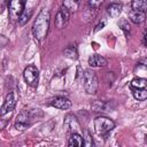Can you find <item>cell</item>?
I'll use <instances>...</instances> for the list:
<instances>
[{"mask_svg":"<svg viewBox=\"0 0 147 147\" xmlns=\"http://www.w3.org/2000/svg\"><path fill=\"white\" fill-rule=\"evenodd\" d=\"M88 64L93 68H101V67H106L107 65V60L98 54H92L88 57Z\"/></svg>","mask_w":147,"mask_h":147,"instance_id":"7c38bea8","label":"cell"},{"mask_svg":"<svg viewBox=\"0 0 147 147\" xmlns=\"http://www.w3.org/2000/svg\"><path fill=\"white\" fill-rule=\"evenodd\" d=\"M48 105L54 107V108L61 109V110H67L71 107V101L68 98H64V96H56V98H53L48 102Z\"/></svg>","mask_w":147,"mask_h":147,"instance_id":"30bf717a","label":"cell"},{"mask_svg":"<svg viewBox=\"0 0 147 147\" xmlns=\"http://www.w3.org/2000/svg\"><path fill=\"white\" fill-rule=\"evenodd\" d=\"M33 121H34V116H33L32 111L28 110V109H23L17 115V117L15 119V129L23 131V130L30 127L31 124L33 123Z\"/></svg>","mask_w":147,"mask_h":147,"instance_id":"277c9868","label":"cell"},{"mask_svg":"<svg viewBox=\"0 0 147 147\" xmlns=\"http://www.w3.org/2000/svg\"><path fill=\"white\" fill-rule=\"evenodd\" d=\"M63 54L65 57L70 59V60H77L78 57V52H77V47L74 46V45H70L68 46L64 51H63Z\"/></svg>","mask_w":147,"mask_h":147,"instance_id":"2e32d148","label":"cell"},{"mask_svg":"<svg viewBox=\"0 0 147 147\" xmlns=\"http://www.w3.org/2000/svg\"><path fill=\"white\" fill-rule=\"evenodd\" d=\"M131 86L133 88H145L147 86V79L146 78H141V77L134 78L131 82Z\"/></svg>","mask_w":147,"mask_h":147,"instance_id":"d6986e66","label":"cell"},{"mask_svg":"<svg viewBox=\"0 0 147 147\" xmlns=\"http://www.w3.org/2000/svg\"><path fill=\"white\" fill-rule=\"evenodd\" d=\"M49 20H51V11L47 8H42L40 13L37 15L34 23L32 25V34L33 37L41 41L46 38L49 29Z\"/></svg>","mask_w":147,"mask_h":147,"instance_id":"6da1fadb","label":"cell"},{"mask_svg":"<svg viewBox=\"0 0 147 147\" xmlns=\"http://www.w3.org/2000/svg\"><path fill=\"white\" fill-rule=\"evenodd\" d=\"M23 77H24L25 83L29 86L36 87L38 85V82H39V70H38V68L32 65V64L28 65L23 71Z\"/></svg>","mask_w":147,"mask_h":147,"instance_id":"8992f818","label":"cell"},{"mask_svg":"<svg viewBox=\"0 0 147 147\" xmlns=\"http://www.w3.org/2000/svg\"><path fill=\"white\" fill-rule=\"evenodd\" d=\"M84 90L87 94H95L99 88V82L95 72L91 69H86L83 74Z\"/></svg>","mask_w":147,"mask_h":147,"instance_id":"7a4b0ae2","label":"cell"},{"mask_svg":"<svg viewBox=\"0 0 147 147\" xmlns=\"http://www.w3.org/2000/svg\"><path fill=\"white\" fill-rule=\"evenodd\" d=\"M115 122L106 116H98L94 119V130L96 134L99 136H106L108 134L114 127H115Z\"/></svg>","mask_w":147,"mask_h":147,"instance_id":"3957f363","label":"cell"},{"mask_svg":"<svg viewBox=\"0 0 147 147\" xmlns=\"http://www.w3.org/2000/svg\"><path fill=\"white\" fill-rule=\"evenodd\" d=\"M80 1H82V0H62L63 6L67 7V8L70 10V13L77 11V9H78L79 6H80Z\"/></svg>","mask_w":147,"mask_h":147,"instance_id":"9a60e30c","label":"cell"},{"mask_svg":"<svg viewBox=\"0 0 147 147\" xmlns=\"http://www.w3.org/2000/svg\"><path fill=\"white\" fill-rule=\"evenodd\" d=\"M118 25H119V28L123 30L125 37L129 38V37H130V30H131V26H130L129 22H127L125 18H122V20L118 22Z\"/></svg>","mask_w":147,"mask_h":147,"instance_id":"44dd1931","label":"cell"},{"mask_svg":"<svg viewBox=\"0 0 147 147\" xmlns=\"http://www.w3.org/2000/svg\"><path fill=\"white\" fill-rule=\"evenodd\" d=\"M123 10V5L119 3V2H113L110 3L108 7H107V13L110 17L113 18H116L119 16V14L122 13Z\"/></svg>","mask_w":147,"mask_h":147,"instance_id":"4fadbf2b","label":"cell"},{"mask_svg":"<svg viewBox=\"0 0 147 147\" xmlns=\"http://www.w3.org/2000/svg\"><path fill=\"white\" fill-rule=\"evenodd\" d=\"M24 11L23 0H10L8 2V14L11 21H18Z\"/></svg>","mask_w":147,"mask_h":147,"instance_id":"5b68a950","label":"cell"},{"mask_svg":"<svg viewBox=\"0 0 147 147\" xmlns=\"http://www.w3.org/2000/svg\"><path fill=\"white\" fill-rule=\"evenodd\" d=\"M84 145V138L80 133H70L69 140H68V146H77L80 147Z\"/></svg>","mask_w":147,"mask_h":147,"instance_id":"5bb4252c","label":"cell"},{"mask_svg":"<svg viewBox=\"0 0 147 147\" xmlns=\"http://www.w3.org/2000/svg\"><path fill=\"white\" fill-rule=\"evenodd\" d=\"M105 0H88V5L91 8H94V9H98L102 3H103Z\"/></svg>","mask_w":147,"mask_h":147,"instance_id":"cb8c5ba5","label":"cell"},{"mask_svg":"<svg viewBox=\"0 0 147 147\" xmlns=\"http://www.w3.org/2000/svg\"><path fill=\"white\" fill-rule=\"evenodd\" d=\"M131 8L136 9V10L147 11V0H132Z\"/></svg>","mask_w":147,"mask_h":147,"instance_id":"ac0fdd59","label":"cell"},{"mask_svg":"<svg viewBox=\"0 0 147 147\" xmlns=\"http://www.w3.org/2000/svg\"><path fill=\"white\" fill-rule=\"evenodd\" d=\"M83 138H84V146H86V147H91V146L94 145L93 139H92V136L90 134V132H88L87 130H84Z\"/></svg>","mask_w":147,"mask_h":147,"instance_id":"7402d4cb","label":"cell"},{"mask_svg":"<svg viewBox=\"0 0 147 147\" xmlns=\"http://www.w3.org/2000/svg\"><path fill=\"white\" fill-rule=\"evenodd\" d=\"M129 18H130V21H132L133 23L140 24V23L145 22V20H146V11L131 9V10L129 11Z\"/></svg>","mask_w":147,"mask_h":147,"instance_id":"8fae6325","label":"cell"},{"mask_svg":"<svg viewBox=\"0 0 147 147\" xmlns=\"http://www.w3.org/2000/svg\"><path fill=\"white\" fill-rule=\"evenodd\" d=\"M64 129L70 132V133H80V131L83 130L80 127V124L78 122V119L76 118V116H74L72 114H68L64 117V122H63Z\"/></svg>","mask_w":147,"mask_h":147,"instance_id":"9c48e42d","label":"cell"},{"mask_svg":"<svg viewBox=\"0 0 147 147\" xmlns=\"http://www.w3.org/2000/svg\"><path fill=\"white\" fill-rule=\"evenodd\" d=\"M137 69H145V70H147V59H140L137 62Z\"/></svg>","mask_w":147,"mask_h":147,"instance_id":"d4e9b609","label":"cell"},{"mask_svg":"<svg viewBox=\"0 0 147 147\" xmlns=\"http://www.w3.org/2000/svg\"><path fill=\"white\" fill-rule=\"evenodd\" d=\"M145 142H146V144H147V134H146V136H145Z\"/></svg>","mask_w":147,"mask_h":147,"instance_id":"83f0119b","label":"cell"},{"mask_svg":"<svg viewBox=\"0 0 147 147\" xmlns=\"http://www.w3.org/2000/svg\"><path fill=\"white\" fill-rule=\"evenodd\" d=\"M31 14H32V10H31L29 14H28V11H23L22 16H21V17H20V20H18V24H20V25H24V24L30 20Z\"/></svg>","mask_w":147,"mask_h":147,"instance_id":"603a6c76","label":"cell"},{"mask_svg":"<svg viewBox=\"0 0 147 147\" xmlns=\"http://www.w3.org/2000/svg\"><path fill=\"white\" fill-rule=\"evenodd\" d=\"M133 96L139 100V101H144L147 99V90L146 88H133Z\"/></svg>","mask_w":147,"mask_h":147,"instance_id":"ffe728a7","label":"cell"},{"mask_svg":"<svg viewBox=\"0 0 147 147\" xmlns=\"http://www.w3.org/2000/svg\"><path fill=\"white\" fill-rule=\"evenodd\" d=\"M92 108L94 109V111H98V113H100V111H110V109H111V107L108 102H101V101L94 102L92 105Z\"/></svg>","mask_w":147,"mask_h":147,"instance_id":"e0dca14e","label":"cell"},{"mask_svg":"<svg viewBox=\"0 0 147 147\" xmlns=\"http://www.w3.org/2000/svg\"><path fill=\"white\" fill-rule=\"evenodd\" d=\"M16 102H17V94L15 91H10L5 98L3 105L1 107V115H6L8 113H11L16 106Z\"/></svg>","mask_w":147,"mask_h":147,"instance_id":"ba28073f","label":"cell"},{"mask_svg":"<svg viewBox=\"0 0 147 147\" xmlns=\"http://www.w3.org/2000/svg\"><path fill=\"white\" fill-rule=\"evenodd\" d=\"M142 42H144V45L147 47V30L145 31V33H144V38H142Z\"/></svg>","mask_w":147,"mask_h":147,"instance_id":"4316f807","label":"cell"},{"mask_svg":"<svg viewBox=\"0 0 147 147\" xmlns=\"http://www.w3.org/2000/svg\"><path fill=\"white\" fill-rule=\"evenodd\" d=\"M70 14H71L70 10H69L67 7H64V6L62 5L61 8L59 9L56 16H55V21H54L55 26H56L57 29H63V28H65V26L68 25V23H69Z\"/></svg>","mask_w":147,"mask_h":147,"instance_id":"52a82bcc","label":"cell"},{"mask_svg":"<svg viewBox=\"0 0 147 147\" xmlns=\"http://www.w3.org/2000/svg\"><path fill=\"white\" fill-rule=\"evenodd\" d=\"M105 25H106V22H105V21H102V22H100V23H99V24H98V25L95 26V29H94V32H96V31H99V30H101V29H102V28H103Z\"/></svg>","mask_w":147,"mask_h":147,"instance_id":"484cf974","label":"cell"}]
</instances>
